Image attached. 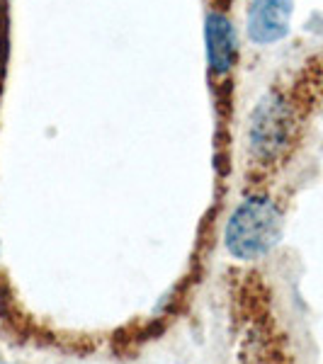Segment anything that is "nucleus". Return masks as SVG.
Returning <instances> with one entry per match:
<instances>
[{
    "mask_svg": "<svg viewBox=\"0 0 323 364\" xmlns=\"http://www.w3.org/2000/svg\"><path fill=\"white\" fill-rule=\"evenodd\" d=\"M285 219L272 199L250 197L238 204L224 231L226 248L238 260H258L282 240Z\"/></svg>",
    "mask_w": 323,
    "mask_h": 364,
    "instance_id": "obj_1",
    "label": "nucleus"
},
{
    "mask_svg": "<svg viewBox=\"0 0 323 364\" xmlns=\"http://www.w3.org/2000/svg\"><path fill=\"white\" fill-rule=\"evenodd\" d=\"M297 132V117L287 97L268 92L250 114L248 141L258 161L272 163L290 151Z\"/></svg>",
    "mask_w": 323,
    "mask_h": 364,
    "instance_id": "obj_2",
    "label": "nucleus"
},
{
    "mask_svg": "<svg viewBox=\"0 0 323 364\" xmlns=\"http://www.w3.org/2000/svg\"><path fill=\"white\" fill-rule=\"evenodd\" d=\"M295 0H253L248 10V37L255 44H275L290 34Z\"/></svg>",
    "mask_w": 323,
    "mask_h": 364,
    "instance_id": "obj_3",
    "label": "nucleus"
},
{
    "mask_svg": "<svg viewBox=\"0 0 323 364\" xmlns=\"http://www.w3.org/2000/svg\"><path fill=\"white\" fill-rule=\"evenodd\" d=\"M207 63L214 73H228L236 63V29L219 13L207 15Z\"/></svg>",
    "mask_w": 323,
    "mask_h": 364,
    "instance_id": "obj_4",
    "label": "nucleus"
}]
</instances>
